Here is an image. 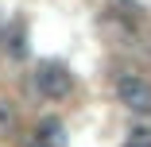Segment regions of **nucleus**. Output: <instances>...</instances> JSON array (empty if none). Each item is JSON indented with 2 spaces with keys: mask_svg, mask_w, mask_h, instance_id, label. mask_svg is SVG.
Here are the masks:
<instances>
[{
  "mask_svg": "<svg viewBox=\"0 0 151 147\" xmlns=\"http://www.w3.org/2000/svg\"><path fill=\"white\" fill-rule=\"evenodd\" d=\"M116 97H120V105H124L128 112L151 116V81L136 77V74H124V77L116 81Z\"/></svg>",
  "mask_w": 151,
  "mask_h": 147,
  "instance_id": "nucleus-2",
  "label": "nucleus"
},
{
  "mask_svg": "<svg viewBox=\"0 0 151 147\" xmlns=\"http://www.w3.org/2000/svg\"><path fill=\"white\" fill-rule=\"evenodd\" d=\"M16 124H19L16 105H12L8 97H0V132H4V136H12V132H16Z\"/></svg>",
  "mask_w": 151,
  "mask_h": 147,
  "instance_id": "nucleus-4",
  "label": "nucleus"
},
{
  "mask_svg": "<svg viewBox=\"0 0 151 147\" xmlns=\"http://www.w3.org/2000/svg\"><path fill=\"white\" fill-rule=\"evenodd\" d=\"M124 147H143V143H124Z\"/></svg>",
  "mask_w": 151,
  "mask_h": 147,
  "instance_id": "nucleus-6",
  "label": "nucleus"
},
{
  "mask_svg": "<svg viewBox=\"0 0 151 147\" xmlns=\"http://www.w3.org/2000/svg\"><path fill=\"white\" fill-rule=\"evenodd\" d=\"M35 89L47 97V101H66L74 93V74L66 62H54V58H47V62L35 66Z\"/></svg>",
  "mask_w": 151,
  "mask_h": 147,
  "instance_id": "nucleus-1",
  "label": "nucleus"
},
{
  "mask_svg": "<svg viewBox=\"0 0 151 147\" xmlns=\"http://www.w3.org/2000/svg\"><path fill=\"white\" fill-rule=\"evenodd\" d=\"M128 143H143V147H151V128H132V139Z\"/></svg>",
  "mask_w": 151,
  "mask_h": 147,
  "instance_id": "nucleus-5",
  "label": "nucleus"
},
{
  "mask_svg": "<svg viewBox=\"0 0 151 147\" xmlns=\"http://www.w3.org/2000/svg\"><path fill=\"white\" fill-rule=\"evenodd\" d=\"M31 147H66V124L54 120V116L39 120V128L31 136Z\"/></svg>",
  "mask_w": 151,
  "mask_h": 147,
  "instance_id": "nucleus-3",
  "label": "nucleus"
}]
</instances>
